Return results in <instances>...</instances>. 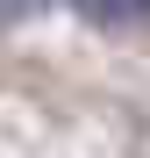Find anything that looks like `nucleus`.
Segmentation results:
<instances>
[{"label":"nucleus","mask_w":150,"mask_h":158,"mask_svg":"<svg viewBox=\"0 0 150 158\" xmlns=\"http://www.w3.org/2000/svg\"><path fill=\"white\" fill-rule=\"evenodd\" d=\"M64 7H79L86 22H100V29H129V22L150 15V0H64Z\"/></svg>","instance_id":"1"}]
</instances>
